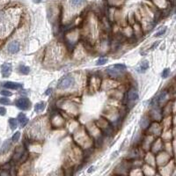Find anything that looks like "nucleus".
Here are the masks:
<instances>
[{
	"label": "nucleus",
	"instance_id": "nucleus-20",
	"mask_svg": "<svg viewBox=\"0 0 176 176\" xmlns=\"http://www.w3.org/2000/svg\"><path fill=\"white\" fill-rule=\"evenodd\" d=\"M6 114V109L5 107H0V116H5Z\"/></svg>",
	"mask_w": 176,
	"mask_h": 176
},
{
	"label": "nucleus",
	"instance_id": "nucleus-17",
	"mask_svg": "<svg viewBox=\"0 0 176 176\" xmlns=\"http://www.w3.org/2000/svg\"><path fill=\"white\" fill-rule=\"evenodd\" d=\"M0 103L3 105H9L11 103V101L7 98H0Z\"/></svg>",
	"mask_w": 176,
	"mask_h": 176
},
{
	"label": "nucleus",
	"instance_id": "nucleus-2",
	"mask_svg": "<svg viewBox=\"0 0 176 176\" xmlns=\"http://www.w3.org/2000/svg\"><path fill=\"white\" fill-rule=\"evenodd\" d=\"M15 104H16L17 107H19V109H22V110H28L30 107V101L27 98H20V99L17 100Z\"/></svg>",
	"mask_w": 176,
	"mask_h": 176
},
{
	"label": "nucleus",
	"instance_id": "nucleus-6",
	"mask_svg": "<svg viewBox=\"0 0 176 176\" xmlns=\"http://www.w3.org/2000/svg\"><path fill=\"white\" fill-rule=\"evenodd\" d=\"M138 99V94L135 89H131L128 93V100L129 101H135Z\"/></svg>",
	"mask_w": 176,
	"mask_h": 176
},
{
	"label": "nucleus",
	"instance_id": "nucleus-7",
	"mask_svg": "<svg viewBox=\"0 0 176 176\" xmlns=\"http://www.w3.org/2000/svg\"><path fill=\"white\" fill-rule=\"evenodd\" d=\"M17 120L19 122V123H20L21 127H24V126H25V125H26V124L28 122V119L27 116H26L25 114H23V113H20V114H19Z\"/></svg>",
	"mask_w": 176,
	"mask_h": 176
},
{
	"label": "nucleus",
	"instance_id": "nucleus-21",
	"mask_svg": "<svg viewBox=\"0 0 176 176\" xmlns=\"http://www.w3.org/2000/svg\"><path fill=\"white\" fill-rule=\"evenodd\" d=\"M166 28H164V29H162L161 31H160L159 33H157V34H155V36H156V37H158V36H160V35L164 34L166 33Z\"/></svg>",
	"mask_w": 176,
	"mask_h": 176
},
{
	"label": "nucleus",
	"instance_id": "nucleus-19",
	"mask_svg": "<svg viewBox=\"0 0 176 176\" xmlns=\"http://www.w3.org/2000/svg\"><path fill=\"white\" fill-rule=\"evenodd\" d=\"M1 94L4 95V96H6V97H9V96H12V94L11 92L7 91V90H2V91H1Z\"/></svg>",
	"mask_w": 176,
	"mask_h": 176
},
{
	"label": "nucleus",
	"instance_id": "nucleus-5",
	"mask_svg": "<svg viewBox=\"0 0 176 176\" xmlns=\"http://www.w3.org/2000/svg\"><path fill=\"white\" fill-rule=\"evenodd\" d=\"M4 87L8 88V89L18 90V89H20V88L23 87V85H22V84H19V83H15V82L8 81V82H6V83L4 84Z\"/></svg>",
	"mask_w": 176,
	"mask_h": 176
},
{
	"label": "nucleus",
	"instance_id": "nucleus-15",
	"mask_svg": "<svg viewBox=\"0 0 176 176\" xmlns=\"http://www.w3.org/2000/svg\"><path fill=\"white\" fill-rule=\"evenodd\" d=\"M107 62V58L101 57V58H99V59L97 60L96 64H97V65H103V64H105Z\"/></svg>",
	"mask_w": 176,
	"mask_h": 176
},
{
	"label": "nucleus",
	"instance_id": "nucleus-11",
	"mask_svg": "<svg viewBox=\"0 0 176 176\" xmlns=\"http://www.w3.org/2000/svg\"><path fill=\"white\" fill-rule=\"evenodd\" d=\"M85 2V0H70V5L72 7H79Z\"/></svg>",
	"mask_w": 176,
	"mask_h": 176
},
{
	"label": "nucleus",
	"instance_id": "nucleus-22",
	"mask_svg": "<svg viewBox=\"0 0 176 176\" xmlns=\"http://www.w3.org/2000/svg\"><path fill=\"white\" fill-rule=\"evenodd\" d=\"M166 94L165 92H164V93H162V94H160V96L159 97V99H158V100H159V101H161L162 100H164V99H165V97H166Z\"/></svg>",
	"mask_w": 176,
	"mask_h": 176
},
{
	"label": "nucleus",
	"instance_id": "nucleus-13",
	"mask_svg": "<svg viewBox=\"0 0 176 176\" xmlns=\"http://www.w3.org/2000/svg\"><path fill=\"white\" fill-rule=\"evenodd\" d=\"M126 65L125 64H122V63H116L113 66V69H116L117 71H124L126 70Z\"/></svg>",
	"mask_w": 176,
	"mask_h": 176
},
{
	"label": "nucleus",
	"instance_id": "nucleus-10",
	"mask_svg": "<svg viewBox=\"0 0 176 176\" xmlns=\"http://www.w3.org/2000/svg\"><path fill=\"white\" fill-rule=\"evenodd\" d=\"M30 72V68L28 67L26 65H19V72L21 73V74H24V75H28Z\"/></svg>",
	"mask_w": 176,
	"mask_h": 176
},
{
	"label": "nucleus",
	"instance_id": "nucleus-3",
	"mask_svg": "<svg viewBox=\"0 0 176 176\" xmlns=\"http://www.w3.org/2000/svg\"><path fill=\"white\" fill-rule=\"evenodd\" d=\"M20 50V45H19V43L18 41H12L8 44V46H7V50L9 51V53L11 54H16Z\"/></svg>",
	"mask_w": 176,
	"mask_h": 176
},
{
	"label": "nucleus",
	"instance_id": "nucleus-12",
	"mask_svg": "<svg viewBox=\"0 0 176 176\" xmlns=\"http://www.w3.org/2000/svg\"><path fill=\"white\" fill-rule=\"evenodd\" d=\"M44 107H45V104H44L43 102H39L34 107V111L36 113H39V112L42 111V110L44 109Z\"/></svg>",
	"mask_w": 176,
	"mask_h": 176
},
{
	"label": "nucleus",
	"instance_id": "nucleus-8",
	"mask_svg": "<svg viewBox=\"0 0 176 176\" xmlns=\"http://www.w3.org/2000/svg\"><path fill=\"white\" fill-rule=\"evenodd\" d=\"M148 69H149V62L146 61V60H144V61H143V62L140 63L139 67H138L137 70H138V72H145V71L148 70Z\"/></svg>",
	"mask_w": 176,
	"mask_h": 176
},
{
	"label": "nucleus",
	"instance_id": "nucleus-18",
	"mask_svg": "<svg viewBox=\"0 0 176 176\" xmlns=\"http://www.w3.org/2000/svg\"><path fill=\"white\" fill-rule=\"evenodd\" d=\"M169 75H170V70H169V69H165V70L163 71L162 74H161L162 78H167Z\"/></svg>",
	"mask_w": 176,
	"mask_h": 176
},
{
	"label": "nucleus",
	"instance_id": "nucleus-9",
	"mask_svg": "<svg viewBox=\"0 0 176 176\" xmlns=\"http://www.w3.org/2000/svg\"><path fill=\"white\" fill-rule=\"evenodd\" d=\"M11 145H12L11 141H10V140H6V141L4 144H3V145H2V147H1V151H0V152H1L2 154L6 153V152H7V151L10 150Z\"/></svg>",
	"mask_w": 176,
	"mask_h": 176
},
{
	"label": "nucleus",
	"instance_id": "nucleus-14",
	"mask_svg": "<svg viewBox=\"0 0 176 176\" xmlns=\"http://www.w3.org/2000/svg\"><path fill=\"white\" fill-rule=\"evenodd\" d=\"M9 124H10V128L12 129H15L18 126V122H17V120L14 119V118H10L9 119Z\"/></svg>",
	"mask_w": 176,
	"mask_h": 176
},
{
	"label": "nucleus",
	"instance_id": "nucleus-16",
	"mask_svg": "<svg viewBox=\"0 0 176 176\" xmlns=\"http://www.w3.org/2000/svg\"><path fill=\"white\" fill-rule=\"evenodd\" d=\"M19 138H20V133L18 131V132H16V133L12 136V142H18L19 139Z\"/></svg>",
	"mask_w": 176,
	"mask_h": 176
},
{
	"label": "nucleus",
	"instance_id": "nucleus-4",
	"mask_svg": "<svg viewBox=\"0 0 176 176\" xmlns=\"http://www.w3.org/2000/svg\"><path fill=\"white\" fill-rule=\"evenodd\" d=\"M12 64L11 63H4L1 66V72L4 78H8L12 73Z\"/></svg>",
	"mask_w": 176,
	"mask_h": 176
},
{
	"label": "nucleus",
	"instance_id": "nucleus-1",
	"mask_svg": "<svg viewBox=\"0 0 176 176\" xmlns=\"http://www.w3.org/2000/svg\"><path fill=\"white\" fill-rule=\"evenodd\" d=\"M74 84H75V79L70 75H66L59 80L57 84V88L60 90H65L73 86Z\"/></svg>",
	"mask_w": 176,
	"mask_h": 176
},
{
	"label": "nucleus",
	"instance_id": "nucleus-23",
	"mask_svg": "<svg viewBox=\"0 0 176 176\" xmlns=\"http://www.w3.org/2000/svg\"><path fill=\"white\" fill-rule=\"evenodd\" d=\"M94 166H91L89 169H88V173H91V172L94 171Z\"/></svg>",
	"mask_w": 176,
	"mask_h": 176
}]
</instances>
